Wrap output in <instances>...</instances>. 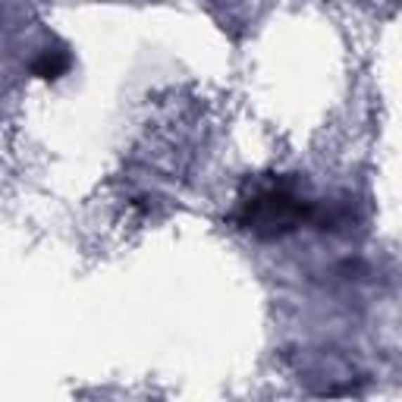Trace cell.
<instances>
[{
	"label": "cell",
	"mask_w": 402,
	"mask_h": 402,
	"mask_svg": "<svg viewBox=\"0 0 402 402\" xmlns=\"http://www.w3.org/2000/svg\"><path fill=\"white\" fill-rule=\"evenodd\" d=\"M63 70H66V57H60L57 51L44 53V57L35 63V72H38V76H44V79H57Z\"/></svg>",
	"instance_id": "1"
}]
</instances>
